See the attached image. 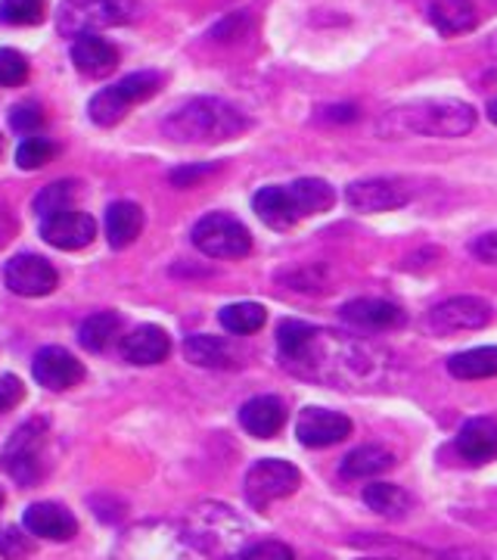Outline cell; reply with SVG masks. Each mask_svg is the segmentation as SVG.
<instances>
[{
    "instance_id": "6da1fadb",
    "label": "cell",
    "mask_w": 497,
    "mask_h": 560,
    "mask_svg": "<svg viewBox=\"0 0 497 560\" xmlns=\"http://www.w3.org/2000/svg\"><path fill=\"white\" fill-rule=\"evenodd\" d=\"M283 368L305 381L358 389L382 381L386 355L370 342L355 340L348 334L320 330L305 320H283L277 330Z\"/></svg>"
},
{
    "instance_id": "7a4b0ae2",
    "label": "cell",
    "mask_w": 497,
    "mask_h": 560,
    "mask_svg": "<svg viewBox=\"0 0 497 560\" xmlns=\"http://www.w3.org/2000/svg\"><path fill=\"white\" fill-rule=\"evenodd\" d=\"M476 128V109L460 101H414L389 109L377 121L382 138H463Z\"/></svg>"
},
{
    "instance_id": "3957f363",
    "label": "cell",
    "mask_w": 497,
    "mask_h": 560,
    "mask_svg": "<svg viewBox=\"0 0 497 560\" xmlns=\"http://www.w3.org/2000/svg\"><path fill=\"white\" fill-rule=\"evenodd\" d=\"M246 128H249V119L237 106L218 97H193L162 121V131L178 143H224V140L239 138Z\"/></svg>"
},
{
    "instance_id": "277c9868",
    "label": "cell",
    "mask_w": 497,
    "mask_h": 560,
    "mask_svg": "<svg viewBox=\"0 0 497 560\" xmlns=\"http://www.w3.org/2000/svg\"><path fill=\"white\" fill-rule=\"evenodd\" d=\"M249 523L221 501H202L184 521V539L209 558H239L249 548Z\"/></svg>"
},
{
    "instance_id": "5b68a950",
    "label": "cell",
    "mask_w": 497,
    "mask_h": 560,
    "mask_svg": "<svg viewBox=\"0 0 497 560\" xmlns=\"http://www.w3.org/2000/svg\"><path fill=\"white\" fill-rule=\"evenodd\" d=\"M113 560H187L184 529L165 521H143L121 533Z\"/></svg>"
},
{
    "instance_id": "8992f818",
    "label": "cell",
    "mask_w": 497,
    "mask_h": 560,
    "mask_svg": "<svg viewBox=\"0 0 497 560\" xmlns=\"http://www.w3.org/2000/svg\"><path fill=\"white\" fill-rule=\"evenodd\" d=\"M138 0H66L60 7L62 35H97L103 28L138 20Z\"/></svg>"
},
{
    "instance_id": "52a82bcc",
    "label": "cell",
    "mask_w": 497,
    "mask_h": 560,
    "mask_svg": "<svg viewBox=\"0 0 497 560\" xmlns=\"http://www.w3.org/2000/svg\"><path fill=\"white\" fill-rule=\"evenodd\" d=\"M159 88V72H134V75H125L119 84L103 88L99 94L91 97V106H87L91 121H94V125H103V128H113V125H119V121L128 116V109H131L134 103L150 101Z\"/></svg>"
},
{
    "instance_id": "ba28073f",
    "label": "cell",
    "mask_w": 497,
    "mask_h": 560,
    "mask_svg": "<svg viewBox=\"0 0 497 560\" xmlns=\"http://www.w3.org/2000/svg\"><path fill=\"white\" fill-rule=\"evenodd\" d=\"M193 246L209 259H242L252 249V234L249 228L234 215L212 212L197 221L193 228Z\"/></svg>"
},
{
    "instance_id": "9c48e42d",
    "label": "cell",
    "mask_w": 497,
    "mask_h": 560,
    "mask_svg": "<svg viewBox=\"0 0 497 560\" xmlns=\"http://www.w3.org/2000/svg\"><path fill=\"white\" fill-rule=\"evenodd\" d=\"M298 482H301V474L289 460L261 458L246 474V499H249L252 508L264 511L268 504L293 495L298 489Z\"/></svg>"
},
{
    "instance_id": "30bf717a",
    "label": "cell",
    "mask_w": 497,
    "mask_h": 560,
    "mask_svg": "<svg viewBox=\"0 0 497 560\" xmlns=\"http://www.w3.org/2000/svg\"><path fill=\"white\" fill-rule=\"evenodd\" d=\"M44 440H47V423L44 420H28L13 433V440L7 442V448H3L0 460L7 467V474L22 486H35L40 480V474H44V467H40Z\"/></svg>"
},
{
    "instance_id": "8fae6325",
    "label": "cell",
    "mask_w": 497,
    "mask_h": 560,
    "mask_svg": "<svg viewBox=\"0 0 497 560\" xmlns=\"http://www.w3.org/2000/svg\"><path fill=\"white\" fill-rule=\"evenodd\" d=\"M411 187L398 178H370V180H355L348 190H345V202L355 209V212H367V215H377V212H395L401 206L411 202Z\"/></svg>"
},
{
    "instance_id": "7c38bea8",
    "label": "cell",
    "mask_w": 497,
    "mask_h": 560,
    "mask_svg": "<svg viewBox=\"0 0 497 560\" xmlns=\"http://www.w3.org/2000/svg\"><path fill=\"white\" fill-rule=\"evenodd\" d=\"M3 280L16 296H50L60 287L57 268L40 256H13L3 268Z\"/></svg>"
},
{
    "instance_id": "4fadbf2b",
    "label": "cell",
    "mask_w": 497,
    "mask_h": 560,
    "mask_svg": "<svg viewBox=\"0 0 497 560\" xmlns=\"http://www.w3.org/2000/svg\"><path fill=\"white\" fill-rule=\"evenodd\" d=\"M40 237L50 246L62 249V253H75V249H84V246L94 243L97 221L91 219L87 212H81V209H66V212L40 219Z\"/></svg>"
},
{
    "instance_id": "5bb4252c",
    "label": "cell",
    "mask_w": 497,
    "mask_h": 560,
    "mask_svg": "<svg viewBox=\"0 0 497 560\" xmlns=\"http://www.w3.org/2000/svg\"><path fill=\"white\" fill-rule=\"evenodd\" d=\"M32 374L44 389L62 393V389H72L84 381V364L72 352H66L62 346H44L35 352Z\"/></svg>"
},
{
    "instance_id": "9a60e30c",
    "label": "cell",
    "mask_w": 497,
    "mask_h": 560,
    "mask_svg": "<svg viewBox=\"0 0 497 560\" xmlns=\"http://www.w3.org/2000/svg\"><path fill=\"white\" fill-rule=\"evenodd\" d=\"M296 436L308 448H327L352 436V420L330 408H305L296 420Z\"/></svg>"
},
{
    "instance_id": "2e32d148",
    "label": "cell",
    "mask_w": 497,
    "mask_h": 560,
    "mask_svg": "<svg viewBox=\"0 0 497 560\" xmlns=\"http://www.w3.org/2000/svg\"><path fill=\"white\" fill-rule=\"evenodd\" d=\"M492 320V305L478 296H454V300L441 302L433 308L429 324L441 334H454V330H478Z\"/></svg>"
},
{
    "instance_id": "e0dca14e",
    "label": "cell",
    "mask_w": 497,
    "mask_h": 560,
    "mask_svg": "<svg viewBox=\"0 0 497 560\" xmlns=\"http://www.w3.org/2000/svg\"><path fill=\"white\" fill-rule=\"evenodd\" d=\"M22 526L35 536V539H50V541H69L75 539L79 533V523L75 517L57 504V501H35L25 508V517Z\"/></svg>"
},
{
    "instance_id": "ac0fdd59",
    "label": "cell",
    "mask_w": 497,
    "mask_h": 560,
    "mask_svg": "<svg viewBox=\"0 0 497 560\" xmlns=\"http://www.w3.org/2000/svg\"><path fill=\"white\" fill-rule=\"evenodd\" d=\"M168 352H171V340H168V334L162 327H156V324H140V327H134L121 340V355H125V361L140 364V368L159 364V361L168 359Z\"/></svg>"
},
{
    "instance_id": "d6986e66",
    "label": "cell",
    "mask_w": 497,
    "mask_h": 560,
    "mask_svg": "<svg viewBox=\"0 0 497 560\" xmlns=\"http://www.w3.org/2000/svg\"><path fill=\"white\" fill-rule=\"evenodd\" d=\"M239 423L256 440H274L286 423V408L277 396H256L239 408Z\"/></svg>"
},
{
    "instance_id": "ffe728a7",
    "label": "cell",
    "mask_w": 497,
    "mask_h": 560,
    "mask_svg": "<svg viewBox=\"0 0 497 560\" xmlns=\"http://www.w3.org/2000/svg\"><path fill=\"white\" fill-rule=\"evenodd\" d=\"M72 62L87 79H103L119 66V50L99 35H81L72 44Z\"/></svg>"
},
{
    "instance_id": "44dd1931",
    "label": "cell",
    "mask_w": 497,
    "mask_h": 560,
    "mask_svg": "<svg viewBox=\"0 0 497 560\" xmlns=\"http://www.w3.org/2000/svg\"><path fill=\"white\" fill-rule=\"evenodd\" d=\"M458 452L470 464H488L497 458V420L473 418L460 427Z\"/></svg>"
},
{
    "instance_id": "7402d4cb",
    "label": "cell",
    "mask_w": 497,
    "mask_h": 560,
    "mask_svg": "<svg viewBox=\"0 0 497 560\" xmlns=\"http://www.w3.org/2000/svg\"><path fill=\"white\" fill-rule=\"evenodd\" d=\"M252 209H256V215H259L268 228H274V231H289V228L301 219L296 202H293L289 187H277V184L261 187L259 194L252 197Z\"/></svg>"
},
{
    "instance_id": "603a6c76",
    "label": "cell",
    "mask_w": 497,
    "mask_h": 560,
    "mask_svg": "<svg viewBox=\"0 0 497 560\" xmlns=\"http://www.w3.org/2000/svg\"><path fill=\"white\" fill-rule=\"evenodd\" d=\"M342 318L364 330H392L404 324V312L395 302L386 300H352L342 305Z\"/></svg>"
},
{
    "instance_id": "cb8c5ba5",
    "label": "cell",
    "mask_w": 497,
    "mask_h": 560,
    "mask_svg": "<svg viewBox=\"0 0 497 560\" xmlns=\"http://www.w3.org/2000/svg\"><path fill=\"white\" fill-rule=\"evenodd\" d=\"M429 20L445 38L466 35L478 25V7L473 0H433Z\"/></svg>"
},
{
    "instance_id": "d4e9b609",
    "label": "cell",
    "mask_w": 497,
    "mask_h": 560,
    "mask_svg": "<svg viewBox=\"0 0 497 560\" xmlns=\"http://www.w3.org/2000/svg\"><path fill=\"white\" fill-rule=\"evenodd\" d=\"M143 231V209L138 202L119 200L106 209V241L113 249H125L138 241Z\"/></svg>"
},
{
    "instance_id": "484cf974",
    "label": "cell",
    "mask_w": 497,
    "mask_h": 560,
    "mask_svg": "<svg viewBox=\"0 0 497 560\" xmlns=\"http://www.w3.org/2000/svg\"><path fill=\"white\" fill-rule=\"evenodd\" d=\"M395 467V455L382 445H360L355 452H348L342 460V477L348 480H367V477H379L386 470Z\"/></svg>"
},
{
    "instance_id": "4316f807",
    "label": "cell",
    "mask_w": 497,
    "mask_h": 560,
    "mask_svg": "<svg viewBox=\"0 0 497 560\" xmlns=\"http://www.w3.org/2000/svg\"><path fill=\"white\" fill-rule=\"evenodd\" d=\"M184 355L197 368H234L237 364V355H234L230 342L221 340V337H209V334L187 337Z\"/></svg>"
},
{
    "instance_id": "83f0119b",
    "label": "cell",
    "mask_w": 497,
    "mask_h": 560,
    "mask_svg": "<svg viewBox=\"0 0 497 560\" xmlns=\"http://www.w3.org/2000/svg\"><path fill=\"white\" fill-rule=\"evenodd\" d=\"M289 194H293V202H296L298 215H323L333 209L336 202V194L333 187L323 178H298L289 184Z\"/></svg>"
},
{
    "instance_id": "f1b7e54d",
    "label": "cell",
    "mask_w": 497,
    "mask_h": 560,
    "mask_svg": "<svg viewBox=\"0 0 497 560\" xmlns=\"http://www.w3.org/2000/svg\"><path fill=\"white\" fill-rule=\"evenodd\" d=\"M451 377L458 381H485V377H497V346H478V349H466L454 359L448 361Z\"/></svg>"
},
{
    "instance_id": "f546056e",
    "label": "cell",
    "mask_w": 497,
    "mask_h": 560,
    "mask_svg": "<svg viewBox=\"0 0 497 560\" xmlns=\"http://www.w3.org/2000/svg\"><path fill=\"white\" fill-rule=\"evenodd\" d=\"M121 318L116 312H97L81 324L79 340L87 352H106L113 342L119 340Z\"/></svg>"
},
{
    "instance_id": "4dcf8cb0",
    "label": "cell",
    "mask_w": 497,
    "mask_h": 560,
    "mask_svg": "<svg viewBox=\"0 0 497 560\" xmlns=\"http://www.w3.org/2000/svg\"><path fill=\"white\" fill-rule=\"evenodd\" d=\"M364 501L370 504V511H377L382 517H404L407 511H411V499H407V492L395 486V482H374V486H367L364 489Z\"/></svg>"
},
{
    "instance_id": "1f68e13d",
    "label": "cell",
    "mask_w": 497,
    "mask_h": 560,
    "mask_svg": "<svg viewBox=\"0 0 497 560\" xmlns=\"http://www.w3.org/2000/svg\"><path fill=\"white\" fill-rule=\"evenodd\" d=\"M264 320H268V312H264V305H259V302H234V305L221 308L224 330H230L237 337L256 334V330L264 327Z\"/></svg>"
},
{
    "instance_id": "d6a6232c",
    "label": "cell",
    "mask_w": 497,
    "mask_h": 560,
    "mask_svg": "<svg viewBox=\"0 0 497 560\" xmlns=\"http://www.w3.org/2000/svg\"><path fill=\"white\" fill-rule=\"evenodd\" d=\"M79 180H57V184H47L38 197H35V212H38L40 219L57 215V212H66V209H75V200H79Z\"/></svg>"
},
{
    "instance_id": "836d02e7",
    "label": "cell",
    "mask_w": 497,
    "mask_h": 560,
    "mask_svg": "<svg viewBox=\"0 0 497 560\" xmlns=\"http://www.w3.org/2000/svg\"><path fill=\"white\" fill-rule=\"evenodd\" d=\"M44 13V0H0V22L7 25H38Z\"/></svg>"
},
{
    "instance_id": "e575fe53",
    "label": "cell",
    "mask_w": 497,
    "mask_h": 560,
    "mask_svg": "<svg viewBox=\"0 0 497 560\" xmlns=\"http://www.w3.org/2000/svg\"><path fill=\"white\" fill-rule=\"evenodd\" d=\"M57 156V147L50 143L47 138H25L20 143V150H16V165H20L22 172H35L40 165H47V162Z\"/></svg>"
},
{
    "instance_id": "d590c367",
    "label": "cell",
    "mask_w": 497,
    "mask_h": 560,
    "mask_svg": "<svg viewBox=\"0 0 497 560\" xmlns=\"http://www.w3.org/2000/svg\"><path fill=\"white\" fill-rule=\"evenodd\" d=\"M35 555V536L20 526H3L0 529V558L3 560H25Z\"/></svg>"
},
{
    "instance_id": "8d00e7d4",
    "label": "cell",
    "mask_w": 497,
    "mask_h": 560,
    "mask_svg": "<svg viewBox=\"0 0 497 560\" xmlns=\"http://www.w3.org/2000/svg\"><path fill=\"white\" fill-rule=\"evenodd\" d=\"M28 79V60L13 47H0V88H20Z\"/></svg>"
},
{
    "instance_id": "74e56055",
    "label": "cell",
    "mask_w": 497,
    "mask_h": 560,
    "mask_svg": "<svg viewBox=\"0 0 497 560\" xmlns=\"http://www.w3.org/2000/svg\"><path fill=\"white\" fill-rule=\"evenodd\" d=\"M237 560H296V551L289 545H283V541L264 539L252 541Z\"/></svg>"
},
{
    "instance_id": "f35d334b",
    "label": "cell",
    "mask_w": 497,
    "mask_h": 560,
    "mask_svg": "<svg viewBox=\"0 0 497 560\" xmlns=\"http://www.w3.org/2000/svg\"><path fill=\"white\" fill-rule=\"evenodd\" d=\"M10 125H13V131L32 138L40 125H44V109H40L38 103H20V106L10 113Z\"/></svg>"
},
{
    "instance_id": "ab89813d",
    "label": "cell",
    "mask_w": 497,
    "mask_h": 560,
    "mask_svg": "<svg viewBox=\"0 0 497 560\" xmlns=\"http://www.w3.org/2000/svg\"><path fill=\"white\" fill-rule=\"evenodd\" d=\"M215 172H218V165H215V162H202V165H184V168H175L168 178H171L175 187L187 190V187H197L199 180L209 178V175H215Z\"/></svg>"
},
{
    "instance_id": "60d3db41",
    "label": "cell",
    "mask_w": 497,
    "mask_h": 560,
    "mask_svg": "<svg viewBox=\"0 0 497 560\" xmlns=\"http://www.w3.org/2000/svg\"><path fill=\"white\" fill-rule=\"evenodd\" d=\"M22 399H25V386H22L20 377L16 374H3L0 377V415L20 408Z\"/></svg>"
},
{
    "instance_id": "b9f144b4",
    "label": "cell",
    "mask_w": 497,
    "mask_h": 560,
    "mask_svg": "<svg viewBox=\"0 0 497 560\" xmlns=\"http://www.w3.org/2000/svg\"><path fill=\"white\" fill-rule=\"evenodd\" d=\"M473 253H476V259L488 261V265H497V231L495 234H482V237L473 243Z\"/></svg>"
},
{
    "instance_id": "7bdbcfd3",
    "label": "cell",
    "mask_w": 497,
    "mask_h": 560,
    "mask_svg": "<svg viewBox=\"0 0 497 560\" xmlns=\"http://www.w3.org/2000/svg\"><path fill=\"white\" fill-rule=\"evenodd\" d=\"M327 119L352 121L358 119V109H355V106H333V109H327Z\"/></svg>"
},
{
    "instance_id": "ee69618b",
    "label": "cell",
    "mask_w": 497,
    "mask_h": 560,
    "mask_svg": "<svg viewBox=\"0 0 497 560\" xmlns=\"http://www.w3.org/2000/svg\"><path fill=\"white\" fill-rule=\"evenodd\" d=\"M488 119H492L497 125V97L492 103H488Z\"/></svg>"
},
{
    "instance_id": "f6af8a7d",
    "label": "cell",
    "mask_w": 497,
    "mask_h": 560,
    "mask_svg": "<svg viewBox=\"0 0 497 560\" xmlns=\"http://www.w3.org/2000/svg\"><path fill=\"white\" fill-rule=\"evenodd\" d=\"M358 560H386V558H358Z\"/></svg>"
},
{
    "instance_id": "bcb514c9",
    "label": "cell",
    "mask_w": 497,
    "mask_h": 560,
    "mask_svg": "<svg viewBox=\"0 0 497 560\" xmlns=\"http://www.w3.org/2000/svg\"><path fill=\"white\" fill-rule=\"evenodd\" d=\"M0 153H3V138H0Z\"/></svg>"
},
{
    "instance_id": "7dc6e473",
    "label": "cell",
    "mask_w": 497,
    "mask_h": 560,
    "mask_svg": "<svg viewBox=\"0 0 497 560\" xmlns=\"http://www.w3.org/2000/svg\"><path fill=\"white\" fill-rule=\"evenodd\" d=\"M0 508H3V492H0Z\"/></svg>"
}]
</instances>
